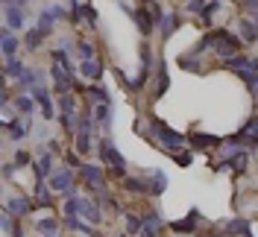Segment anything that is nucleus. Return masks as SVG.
Segmentation results:
<instances>
[{"label": "nucleus", "mask_w": 258, "mask_h": 237, "mask_svg": "<svg viewBox=\"0 0 258 237\" xmlns=\"http://www.w3.org/2000/svg\"><path fill=\"white\" fill-rule=\"evenodd\" d=\"M203 3H206V0H188V9H191L194 15H200V9H203Z\"/></svg>", "instance_id": "603ef678"}, {"label": "nucleus", "mask_w": 258, "mask_h": 237, "mask_svg": "<svg viewBox=\"0 0 258 237\" xmlns=\"http://www.w3.org/2000/svg\"><path fill=\"white\" fill-rule=\"evenodd\" d=\"M220 9V0H209V3H203V9H200V18L203 21H211V15Z\"/></svg>", "instance_id": "e433bc0d"}, {"label": "nucleus", "mask_w": 258, "mask_h": 237, "mask_svg": "<svg viewBox=\"0 0 258 237\" xmlns=\"http://www.w3.org/2000/svg\"><path fill=\"white\" fill-rule=\"evenodd\" d=\"M226 167H229L232 173H246V167H249V155H246L243 149H238V152L229 155V161H223V170Z\"/></svg>", "instance_id": "f3484780"}, {"label": "nucleus", "mask_w": 258, "mask_h": 237, "mask_svg": "<svg viewBox=\"0 0 258 237\" xmlns=\"http://www.w3.org/2000/svg\"><path fill=\"white\" fill-rule=\"evenodd\" d=\"M161 228H164V220L159 217V211H144V214H141L138 237H159Z\"/></svg>", "instance_id": "20e7f679"}, {"label": "nucleus", "mask_w": 258, "mask_h": 237, "mask_svg": "<svg viewBox=\"0 0 258 237\" xmlns=\"http://www.w3.org/2000/svg\"><path fill=\"white\" fill-rule=\"evenodd\" d=\"M91 146H94V141H91V132H77V149H74V152L88 155V152H91Z\"/></svg>", "instance_id": "c85d7f7f"}, {"label": "nucleus", "mask_w": 258, "mask_h": 237, "mask_svg": "<svg viewBox=\"0 0 258 237\" xmlns=\"http://www.w3.org/2000/svg\"><path fill=\"white\" fill-rule=\"evenodd\" d=\"M120 237H129V234H120Z\"/></svg>", "instance_id": "052dcab7"}, {"label": "nucleus", "mask_w": 258, "mask_h": 237, "mask_svg": "<svg viewBox=\"0 0 258 237\" xmlns=\"http://www.w3.org/2000/svg\"><path fill=\"white\" fill-rule=\"evenodd\" d=\"M238 76L246 82V88H249V94H255L258 88V76H255V62L249 64V67H243V70H238Z\"/></svg>", "instance_id": "bb28decb"}, {"label": "nucleus", "mask_w": 258, "mask_h": 237, "mask_svg": "<svg viewBox=\"0 0 258 237\" xmlns=\"http://www.w3.org/2000/svg\"><path fill=\"white\" fill-rule=\"evenodd\" d=\"M179 64H182V67H185V70H194V73H200V70H203V64H200V56H188V53H185V56H179Z\"/></svg>", "instance_id": "2f4dec72"}, {"label": "nucleus", "mask_w": 258, "mask_h": 237, "mask_svg": "<svg viewBox=\"0 0 258 237\" xmlns=\"http://www.w3.org/2000/svg\"><path fill=\"white\" fill-rule=\"evenodd\" d=\"M27 94H32V100L41 106V114H44V120H53L56 117V109H53V103H50V94L44 85H35V88H30Z\"/></svg>", "instance_id": "6e6552de"}, {"label": "nucleus", "mask_w": 258, "mask_h": 237, "mask_svg": "<svg viewBox=\"0 0 258 237\" xmlns=\"http://www.w3.org/2000/svg\"><path fill=\"white\" fill-rule=\"evenodd\" d=\"M80 217L88 220L91 225H97V222L103 220V211L97 205V199H80Z\"/></svg>", "instance_id": "ddd939ff"}, {"label": "nucleus", "mask_w": 258, "mask_h": 237, "mask_svg": "<svg viewBox=\"0 0 258 237\" xmlns=\"http://www.w3.org/2000/svg\"><path fill=\"white\" fill-rule=\"evenodd\" d=\"M255 129H258V120H255V117H249V120H246V123L238 129V132H235V141L243 143V146H249V149H255V146H258Z\"/></svg>", "instance_id": "0eeeda50"}, {"label": "nucleus", "mask_w": 258, "mask_h": 237, "mask_svg": "<svg viewBox=\"0 0 258 237\" xmlns=\"http://www.w3.org/2000/svg\"><path fill=\"white\" fill-rule=\"evenodd\" d=\"M176 161H179V164H185V167H188V164L194 161V155H191V152H185V149H179V152H176Z\"/></svg>", "instance_id": "8fccbe9b"}, {"label": "nucleus", "mask_w": 258, "mask_h": 237, "mask_svg": "<svg viewBox=\"0 0 258 237\" xmlns=\"http://www.w3.org/2000/svg\"><path fill=\"white\" fill-rule=\"evenodd\" d=\"M0 228L12 234V228H15V222H12V217H9V214H0Z\"/></svg>", "instance_id": "49530a36"}, {"label": "nucleus", "mask_w": 258, "mask_h": 237, "mask_svg": "<svg viewBox=\"0 0 258 237\" xmlns=\"http://www.w3.org/2000/svg\"><path fill=\"white\" fill-rule=\"evenodd\" d=\"M97 155H100V161H103L106 167H112V176H117V179L126 176V158L114 149V143L109 141V138L97 141Z\"/></svg>", "instance_id": "f03ea898"}, {"label": "nucleus", "mask_w": 258, "mask_h": 237, "mask_svg": "<svg viewBox=\"0 0 258 237\" xmlns=\"http://www.w3.org/2000/svg\"><path fill=\"white\" fill-rule=\"evenodd\" d=\"M209 35V47L220 56V59H229V56H238L243 50V41L238 35H232L229 30H211L206 32Z\"/></svg>", "instance_id": "f257e3e1"}, {"label": "nucleus", "mask_w": 258, "mask_h": 237, "mask_svg": "<svg viewBox=\"0 0 258 237\" xmlns=\"http://www.w3.org/2000/svg\"><path fill=\"white\" fill-rule=\"evenodd\" d=\"M241 3V9L246 12L249 18H255V9H258V0H238Z\"/></svg>", "instance_id": "c03bdc74"}, {"label": "nucleus", "mask_w": 258, "mask_h": 237, "mask_svg": "<svg viewBox=\"0 0 258 237\" xmlns=\"http://www.w3.org/2000/svg\"><path fill=\"white\" fill-rule=\"evenodd\" d=\"M35 231L44 237H56L59 234V220H53V217H41V220L35 222Z\"/></svg>", "instance_id": "4be33fe9"}, {"label": "nucleus", "mask_w": 258, "mask_h": 237, "mask_svg": "<svg viewBox=\"0 0 258 237\" xmlns=\"http://www.w3.org/2000/svg\"><path fill=\"white\" fill-rule=\"evenodd\" d=\"M141 67L153 73V53H150V47H141Z\"/></svg>", "instance_id": "37998d69"}, {"label": "nucleus", "mask_w": 258, "mask_h": 237, "mask_svg": "<svg viewBox=\"0 0 258 237\" xmlns=\"http://www.w3.org/2000/svg\"><path fill=\"white\" fill-rule=\"evenodd\" d=\"M77 56H80V62H85V59H94V44H88V41H80V47H77Z\"/></svg>", "instance_id": "58836bf2"}, {"label": "nucleus", "mask_w": 258, "mask_h": 237, "mask_svg": "<svg viewBox=\"0 0 258 237\" xmlns=\"http://www.w3.org/2000/svg\"><path fill=\"white\" fill-rule=\"evenodd\" d=\"M200 220H203V214H200V208H191L185 220H176V222H170V231H176V234H194V228H197V222H200Z\"/></svg>", "instance_id": "9b49d317"}, {"label": "nucleus", "mask_w": 258, "mask_h": 237, "mask_svg": "<svg viewBox=\"0 0 258 237\" xmlns=\"http://www.w3.org/2000/svg\"><path fill=\"white\" fill-rule=\"evenodd\" d=\"M50 76H53V82H56V88H59L62 94H68L71 88H77V79H74V70H68V67H62L59 62H53V67H50Z\"/></svg>", "instance_id": "39448f33"}, {"label": "nucleus", "mask_w": 258, "mask_h": 237, "mask_svg": "<svg viewBox=\"0 0 258 237\" xmlns=\"http://www.w3.org/2000/svg\"><path fill=\"white\" fill-rule=\"evenodd\" d=\"M21 164H30V152L27 149H18L15 152V167H21Z\"/></svg>", "instance_id": "09e8293b"}, {"label": "nucleus", "mask_w": 258, "mask_h": 237, "mask_svg": "<svg viewBox=\"0 0 258 237\" xmlns=\"http://www.w3.org/2000/svg\"><path fill=\"white\" fill-rule=\"evenodd\" d=\"M9 3H18V6H24V3H27V0H9Z\"/></svg>", "instance_id": "4d7b16f0"}, {"label": "nucleus", "mask_w": 258, "mask_h": 237, "mask_svg": "<svg viewBox=\"0 0 258 237\" xmlns=\"http://www.w3.org/2000/svg\"><path fill=\"white\" fill-rule=\"evenodd\" d=\"M41 41H44V35H41L38 30H27V38H24L27 50H38L41 47Z\"/></svg>", "instance_id": "f704fd0d"}, {"label": "nucleus", "mask_w": 258, "mask_h": 237, "mask_svg": "<svg viewBox=\"0 0 258 237\" xmlns=\"http://www.w3.org/2000/svg\"><path fill=\"white\" fill-rule=\"evenodd\" d=\"M91 237H100V234H91Z\"/></svg>", "instance_id": "bf43d9fd"}, {"label": "nucleus", "mask_w": 258, "mask_h": 237, "mask_svg": "<svg viewBox=\"0 0 258 237\" xmlns=\"http://www.w3.org/2000/svg\"><path fill=\"white\" fill-rule=\"evenodd\" d=\"M59 109H62V117H74V120H77V100L71 94L59 97Z\"/></svg>", "instance_id": "cd10ccee"}, {"label": "nucleus", "mask_w": 258, "mask_h": 237, "mask_svg": "<svg viewBox=\"0 0 258 237\" xmlns=\"http://www.w3.org/2000/svg\"><path fill=\"white\" fill-rule=\"evenodd\" d=\"M164 190H167V173H164V170H153L150 179H144V193H150V196H161Z\"/></svg>", "instance_id": "1a4fd4ad"}, {"label": "nucleus", "mask_w": 258, "mask_h": 237, "mask_svg": "<svg viewBox=\"0 0 258 237\" xmlns=\"http://www.w3.org/2000/svg\"><path fill=\"white\" fill-rule=\"evenodd\" d=\"M47 15L53 18V21H59V18H64V9H62V6H50Z\"/></svg>", "instance_id": "3c124183"}, {"label": "nucleus", "mask_w": 258, "mask_h": 237, "mask_svg": "<svg viewBox=\"0 0 258 237\" xmlns=\"http://www.w3.org/2000/svg\"><path fill=\"white\" fill-rule=\"evenodd\" d=\"M24 70H27V67H24V62L12 56V59H6V67H3V76H12V79H18L21 73H24Z\"/></svg>", "instance_id": "c756f323"}, {"label": "nucleus", "mask_w": 258, "mask_h": 237, "mask_svg": "<svg viewBox=\"0 0 258 237\" xmlns=\"http://www.w3.org/2000/svg\"><path fill=\"white\" fill-rule=\"evenodd\" d=\"M15 106H18V111H24V114H30V111L35 109V100H32L30 94H24V97H18V100H15Z\"/></svg>", "instance_id": "ea45409f"}, {"label": "nucleus", "mask_w": 258, "mask_h": 237, "mask_svg": "<svg viewBox=\"0 0 258 237\" xmlns=\"http://www.w3.org/2000/svg\"><path fill=\"white\" fill-rule=\"evenodd\" d=\"M132 21H135V27L144 32V35H150V32L156 30V18H153V12L147 9V6H138V9H132Z\"/></svg>", "instance_id": "9d476101"}, {"label": "nucleus", "mask_w": 258, "mask_h": 237, "mask_svg": "<svg viewBox=\"0 0 258 237\" xmlns=\"http://www.w3.org/2000/svg\"><path fill=\"white\" fill-rule=\"evenodd\" d=\"M74 217H80V199L77 196H68L64 199V220H74Z\"/></svg>", "instance_id": "473e14b6"}, {"label": "nucleus", "mask_w": 258, "mask_h": 237, "mask_svg": "<svg viewBox=\"0 0 258 237\" xmlns=\"http://www.w3.org/2000/svg\"><path fill=\"white\" fill-rule=\"evenodd\" d=\"M223 231H226V237H238V234H246L249 231V220H243V217H235V220H229L223 225Z\"/></svg>", "instance_id": "aec40b11"}, {"label": "nucleus", "mask_w": 258, "mask_h": 237, "mask_svg": "<svg viewBox=\"0 0 258 237\" xmlns=\"http://www.w3.org/2000/svg\"><path fill=\"white\" fill-rule=\"evenodd\" d=\"M241 38L243 41H249V44H255V38H258V30H255V18H243L241 24Z\"/></svg>", "instance_id": "b1692460"}, {"label": "nucleus", "mask_w": 258, "mask_h": 237, "mask_svg": "<svg viewBox=\"0 0 258 237\" xmlns=\"http://www.w3.org/2000/svg\"><path fill=\"white\" fill-rule=\"evenodd\" d=\"M147 3H153V0H141V6H147Z\"/></svg>", "instance_id": "13d9d810"}, {"label": "nucleus", "mask_w": 258, "mask_h": 237, "mask_svg": "<svg viewBox=\"0 0 258 237\" xmlns=\"http://www.w3.org/2000/svg\"><path fill=\"white\" fill-rule=\"evenodd\" d=\"M64 161L71 164V170H80L82 161H80V152H64Z\"/></svg>", "instance_id": "a18cd8bd"}, {"label": "nucleus", "mask_w": 258, "mask_h": 237, "mask_svg": "<svg viewBox=\"0 0 258 237\" xmlns=\"http://www.w3.org/2000/svg\"><path fill=\"white\" fill-rule=\"evenodd\" d=\"M80 73L97 82V79L103 76V62H100L97 56H94V59H85V62H80Z\"/></svg>", "instance_id": "6ab92c4d"}, {"label": "nucleus", "mask_w": 258, "mask_h": 237, "mask_svg": "<svg viewBox=\"0 0 258 237\" xmlns=\"http://www.w3.org/2000/svg\"><path fill=\"white\" fill-rule=\"evenodd\" d=\"M138 228H141V217L138 214H126V231L129 234H138Z\"/></svg>", "instance_id": "79ce46f5"}, {"label": "nucleus", "mask_w": 258, "mask_h": 237, "mask_svg": "<svg viewBox=\"0 0 258 237\" xmlns=\"http://www.w3.org/2000/svg\"><path fill=\"white\" fill-rule=\"evenodd\" d=\"M150 126H153V132H156V138H159V143L164 146V149H170V152H179V149L185 146V138H182L179 132H173V129L167 126L164 120L153 117V120H150Z\"/></svg>", "instance_id": "7ed1b4c3"}, {"label": "nucleus", "mask_w": 258, "mask_h": 237, "mask_svg": "<svg viewBox=\"0 0 258 237\" xmlns=\"http://www.w3.org/2000/svg\"><path fill=\"white\" fill-rule=\"evenodd\" d=\"M50 173H53V158H50L47 152H44V155L35 161V176H38V182H44V179H47Z\"/></svg>", "instance_id": "393cba45"}, {"label": "nucleus", "mask_w": 258, "mask_h": 237, "mask_svg": "<svg viewBox=\"0 0 258 237\" xmlns=\"http://www.w3.org/2000/svg\"><path fill=\"white\" fill-rule=\"evenodd\" d=\"M41 79H44V73H41V70H24V73L18 76V82L30 91V88H35V85H41Z\"/></svg>", "instance_id": "a878e982"}, {"label": "nucleus", "mask_w": 258, "mask_h": 237, "mask_svg": "<svg viewBox=\"0 0 258 237\" xmlns=\"http://www.w3.org/2000/svg\"><path fill=\"white\" fill-rule=\"evenodd\" d=\"M0 143H3V141H0Z\"/></svg>", "instance_id": "680f3d73"}, {"label": "nucleus", "mask_w": 258, "mask_h": 237, "mask_svg": "<svg viewBox=\"0 0 258 237\" xmlns=\"http://www.w3.org/2000/svg\"><path fill=\"white\" fill-rule=\"evenodd\" d=\"M3 18H6V27L9 30H21L24 27V12H21L18 3H6L3 6Z\"/></svg>", "instance_id": "2eb2a0df"}, {"label": "nucleus", "mask_w": 258, "mask_h": 237, "mask_svg": "<svg viewBox=\"0 0 258 237\" xmlns=\"http://www.w3.org/2000/svg\"><path fill=\"white\" fill-rule=\"evenodd\" d=\"M80 176H82V182H85L91 190H106V176H103V167H97V164H82Z\"/></svg>", "instance_id": "423d86ee"}, {"label": "nucleus", "mask_w": 258, "mask_h": 237, "mask_svg": "<svg viewBox=\"0 0 258 237\" xmlns=\"http://www.w3.org/2000/svg\"><path fill=\"white\" fill-rule=\"evenodd\" d=\"M30 211H32V202L27 196H15V199L6 202V214H9V217H27Z\"/></svg>", "instance_id": "dca6fc26"}, {"label": "nucleus", "mask_w": 258, "mask_h": 237, "mask_svg": "<svg viewBox=\"0 0 258 237\" xmlns=\"http://www.w3.org/2000/svg\"><path fill=\"white\" fill-rule=\"evenodd\" d=\"M0 91H6V76H3V70H0Z\"/></svg>", "instance_id": "6e6d98bb"}, {"label": "nucleus", "mask_w": 258, "mask_h": 237, "mask_svg": "<svg viewBox=\"0 0 258 237\" xmlns=\"http://www.w3.org/2000/svg\"><path fill=\"white\" fill-rule=\"evenodd\" d=\"M6 103H9V94H6V91H0V109H3Z\"/></svg>", "instance_id": "5fc2aeb1"}, {"label": "nucleus", "mask_w": 258, "mask_h": 237, "mask_svg": "<svg viewBox=\"0 0 258 237\" xmlns=\"http://www.w3.org/2000/svg\"><path fill=\"white\" fill-rule=\"evenodd\" d=\"M80 9H82V18L88 21V27H91V30H97V24H100V15L94 12V6H91V3H82Z\"/></svg>", "instance_id": "72a5a7b5"}, {"label": "nucleus", "mask_w": 258, "mask_h": 237, "mask_svg": "<svg viewBox=\"0 0 258 237\" xmlns=\"http://www.w3.org/2000/svg\"><path fill=\"white\" fill-rule=\"evenodd\" d=\"M53 24H56V21H53V18L47 15V9H44V12H41V18H38V27H35V30L41 32V35H47V32L53 30Z\"/></svg>", "instance_id": "4c0bfd02"}, {"label": "nucleus", "mask_w": 258, "mask_h": 237, "mask_svg": "<svg viewBox=\"0 0 258 237\" xmlns=\"http://www.w3.org/2000/svg\"><path fill=\"white\" fill-rule=\"evenodd\" d=\"M15 161H12V164H3V176H6V179H9V176H15Z\"/></svg>", "instance_id": "864d4df0"}, {"label": "nucleus", "mask_w": 258, "mask_h": 237, "mask_svg": "<svg viewBox=\"0 0 258 237\" xmlns=\"http://www.w3.org/2000/svg\"><path fill=\"white\" fill-rule=\"evenodd\" d=\"M123 188L129 193H144V179H123Z\"/></svg>", "instance_id": "a19ab883"}, {"label": "nucleus", "mask_w": 258, "mask_h": 237, "mask_svg": "<svg viewBox=\"0 0 258 237\" xmlns=\"http://www.w3.org/2000/svg\"><path fill=\"white\" fill-rule=\"evenodd\" d=\"M156 27H159V32L167 38V35H173L176 32V27H179V15L170 9V12H161L159 18H156Z\"/></svg>", "instance_id": "4468645a"}, {"label": "nucleus", "mask_w": 258, "mask_h": 237, "mask_svg": "<svg viewBox=\"0 0 258 237\" xmlns=\"http://www.w3.org/2000/svg\"><path fill=\"white\" fill-rule=\"evenodd\" d=\"M88 97H91L94 103H112V97H109V91H106V88H100V85H91V91H88Z\"/></svg>", "instance_id": "c9c22d12"}, {"label": "nucleus", "mask_w": 258, "mask_h": 237, "mask_svg": "<svg viewBox=\"0 0 258 237\" xmlns=\"http://www.w3.org/2000/svg\"><path fill=\"white\" fill-rule=\"evenodd\" d=\"M91 117H94L103 129H109L112 126V109H109V103H97L94 111H91Z\"/></svg>", "instance_id": "412c9836"}, {"label": "nucleus", "mask_w": 258, "mask_h": 237, "mask_svg": "<svg viewBox=\"0 0 258 237\" xmlns=\"http://www.w3.org/2000/svg\"><path fill=\"white\" fill-rule=\"evenodd\" d=\"M220 138L217 135H206V132H194L191 135V146H200V149H209V146H217Z\"/></svg>", "instance_id": "5701e85b"}, {"label": "nucleus", "mask_w": 258, "mask_h": 237, "mask_svg": "<svg viewBox=\"0 0 258 237\" xmlns=\"http://www.w3.org/2000/svg\"><path fill=\"white\" fill-rule=\"evenodd\" d=\"M114 79H117V82H120V85H123L126 91H132V88H129V76L123 73V70H120V67H114Z\"/></svg>", "instance_id": "de8ad7c7"}, {"label": "nucleus", "mask_w": 258, "mask_h": 237, "mask_svg": "<svg viewBox=\"0 0 258 237\" xmlns=\"http://www.w3.org/2000/svg\"><path fill=\"white\" fill-rule=\"evenodd\" d=\"M18 47H21V41L12 35V30H0V50H3V56L12 59L18 53Z\"/></svg>", "instance_id": "a211bd4d"}, {"label": "nucleus", "mask_w": 258, "mask_h": 237, "mask_svg": "<svg viewBox=\"0 0 258 237\" xmlns=\"http://www.w3.org/2000/svg\"><path fill=\"white\" fill-rule=\"evenodd\" d=\"M50 190H59V193H64L68 188H74V170L68 167V170H59V173H50Z\"/></svg>", "instance_id": "f8f14e48"}, {"label": "nucleus", "mask_w": 258, "mask_h": 237, "mask_svg": "<svg viewBox=\"0 0 258 237\" xmlns=\"http://www.w3.org/2000/svg\"><path fill=\"white\" fill-rule=\"evenodd\" d=\"M156 73H159V85H156V97H153V100H159V97L167 91V85H170V76H167V64H159V70H156Z\"/></svg>", "instance_id": "7c9ffc66"}]
</instances>
